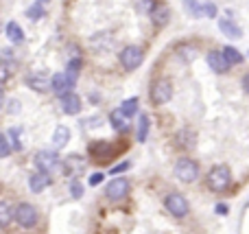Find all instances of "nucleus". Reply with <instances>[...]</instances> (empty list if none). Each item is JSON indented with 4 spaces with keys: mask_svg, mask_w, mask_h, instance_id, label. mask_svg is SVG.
Masks as SVG:
<instances>
[{
    "mask_svg": "<svg viewBox=\"0 0 249 234\" xmlns=\"http://www.w3.org/2000/svg\"><path fill=\"white\" fill-rule=\"evenodd\" d=\"M206 184L212 193H225L230 186H232V171H230L228 164H216L210 169L206 178Z\"/></svg>",
    "mask_w": 249,
    "mask_h": 234,
    "instance_id": "f257e3e1",
    "label": "nucleus"
},
{
    "mask_svg": "<svg viewBox=\"0 0 249 234\" xmlns=\"http://www.w3.org/2000/svg\"><path fill=\"white\" fill-rule=\"evenodd\" d=\"M173 173H175V178L179 182L193 184L199 178V164L195 160H190V158H179L175 162V166H173Z\"/></svg>",
    "mask_w": 249,
    "mask_h": 234,
    "instance_id": "f03ea898",
    "label": "nucleus"
},
{
    "mask_svg": "<svg viewBox=\"0 0 249 234\" xmlns=\"http://www.w3.org/2000/svg\"><path fill=\"white\" fill-rule=\"evenodd\" d=\"M118 59H121V66L127 70V72H133V70H138L142 66V61H144V51H142L140 46L129 44V46H124L121 51Z\"/></svg>",
    "mask_w": 249,
    "mask_h": 234,
    "instance_id": "7ed1b4c3",
    "label": "nucleus"
},
{
    "mask_svg": "<svg viewBox=\"0 0 249 234\" xmlns=\"http://www.w3.org/2000/svg\"><path fill=\"white\" fill-rule=\"evenodd\" d=\"M13 219H16L22 228H33V226H37V221H39V213L33 204L22 201V204H18L16 208H13Z\"/></svg>",
    "mask_w": 249,
    "mask_h": 234,
    "instance_id": "20e7f679",
    "label": "nucleus"
},
{
    "mask_svg": "<svg viewBox=\"0 0 249 234\" xmlns=\"http://www.w3.org/2000/svg\"><path fill=\"white\" fill-rule=\"evenodd\" d=\"M173 99V83L168 79H155L151 83V103L164 105Z\"/></svg>",
    "mask_w": 249,
    "mask_h": 234,
    "instance_id": "39448f33",
    "label": "nucleus"
},
{
    "mask_svg": "<svg viewBox=\"0 0 249 234\" xmlns=\"http://www.w3.org/2000/svg\"><path fill=\"white\" fill-rule=\"evenodd\" d=\"M164 206H166V210L173 215V217L181 219L186 217V215L190 213V204L188 199H186L184 195H179V193H171V195L164 199Z\"/></svg>",
    "mask_w": 249,
    "mask_h": 234,
    "instance_id": "423d86ee",
    "label": "nucleus"
},
{
    "mask_svg": "<svg viewBox=\"0 0 249 234\" xmlns=\"http://www.w3.org/2000/svg\"><path fill=\"white\" fill-rule=\"evenodd\" d=\"M129 188H131V184H129L127 178H114L105 188V197L109 201H121L129 195Z\"/></svg>",
    "mask_w": 249,
    "mask_h": 234,
    "instance_id": "0eeeda50",
    "label": "nucleus"
},
{
    "mask_svg": "<svg viewBox=\"0 0 249 234\" xmlns=\"http://www.w3.org/2000/svg\"><path fill=\"white\" fill-rule=\"evenodd\" d=\"M35 164H37V169L42 171V173H48V175H51L53 171L59 166V156H57L55 151L42 149V151L35 153Z\"/></svg>",
    "mask_w": 249,
    "mask_h": 234,
    "instance_id": "6e6552de",
    "label": "nucleus"
},
{
    "mask_svg": "<svg viewBox=\"0 0 249 234\" xmlns=\"http://www.w3.org/2000/svg\"><path fill=\"white\" fill-rule=\"evenodd\" d=\"M186 11L193 18H216V4L214 2H197V0H184Z\"/></svg>",
    "mask_w": 249,
    "mask_h": 234,
    "instance_id": "1a4fd4ad",
    "label": "nucleus"
},
{
    "mask_svg": "<svg viewBox=\"0 0 249 234\" xmlns=\"http://www.w3.org/2000/svg\"><path fill=\"white\" fill-rule=\"evenodd\" d=\"M72 88H74V81H70L66 72H55L51 77V92H55L57 96L68 94Z\"/></svg>",
    "mask_w": 249,
    "mask_h": 234,
    "instance_id": "9d476101",
    "label": "nucleus"
},
{
    "mask_svg": "<svg viewBox=\"0 0 249 234\" xmlns=\"http://www.w3.org/2000/svg\"><path fill=\"white\" fill-rule=\"evenodd\" d=\"M90 153H92V158H94L96 162H105V160H109V158L114 156V149H112V144H109L107 140H96V143L90 144Z\"/></svg>",
    "mask_w": 249,
    "mask_h": 234,
    "instance_id": "9b49d317",
    "label": "nucleus"
},
{
    "mask_svg": "<svg viewBox=\"0 0 249 234\" xmlns=\"http://www.w3.org/2000/svg\"><path fill=\"white\" fill-rule=\"evenodd\" d=\"M61 109H64V114H68V116H77V114L81 112V99H79L74 92H68V94L61 96Z\"/></svg>",
    "mask_w": 249,
    "mask_h": 234,
    "instance_id": "f8f14e48",
    "label": "nucleus"
},
{
    "mask_svg": "<svg viewBox=\"0 0 249 234\" xmlns=\"http://www.w3.org/2000/svg\"><path fill=\"white\" fill-rule=\"evenodd\" d=\"M206 59H208V66H210L214 72L225 74V72L230 70V64L225 61V57H223V53H221V51H210Z\"/></svg>",
    "mask_w": 249,
    "mask_h": 234,
    "instance_id": "ddd939ff",
    "label": "nucleus"
},
{
    "mask_svg": "<svg viewBox=\"0 0 249 234\" xmlns=\"http://www.w3.org/2000/svg\"><path fill=\"white\" fill-rule=\"evenodd\" d=\"M26 86L37 90V92H48L51 90V77L44 72H33L26 77Z\"/></svg>",
    "mask_w": 249,
    "mask_h": 234,
    "instance_id": "4468645a",
    "label": "nucleus"
},
{
    "mask_svg": "<svg viewBox=\"0 0 249 234\" xmlns=\"http://www.w3.org/2000/svg\"><path fill=\"white\" fill-rule=\"evenodd\" d=\"M219 29H221V33H223L225 37H230V39H241L243 37V29L234 20H230V18H221Z\"/></svg>",
    "mask_w": 249,
    "mask_h": 234,
    "instance_id": "2eb2a0df",
    "label": "nucleus"
},
{
    "mask_svg": "<svg viewBox=\"0 0 249 234\" xmlns=\"http://www.w3.org/2000/svg\"><path fill=\"white\" fill-rule=\"evenodd\" d=\"M48 186H51V175H48V173H42V171H37V173H31L29 188L33 193H42V191H46Z\"/></svg>",
    "mask_w": 249,
    "mask_h": 234,
    "instance_id": "dca6fc26",
    "label": "nucleus"
},
{
    "mask_svg": "<svg viewBox=\"0 0 249 234\" xmlns=\"http://www.w3.org/2000/svg\"><path fill=\"white\" fill-rule=\"evenodd\" d=\"M70 140V129L66 125H57L55 134H53V147L55 149H64Z\"/></svg>",
    "mask_w": 249,
    "mask_h": 234,
    "instance_id": "f3484780",
    "label": "nucleus"
},
{
    "mask_svg": "<svg viewBox=\"0 0 249 234\" xmlns=\"http://www.w3.org/2000/svg\"><path fill=\"white\" fill-rule=\"evenodd\" d=\"M197 46L195 44H181V46H177V59L181 61V64H190V61L197 57Z\"/></svg>",
    "mask_w": 249,
    "mask_h": 234,
    "instance_id": "a211bd4d",
    "label": "nucleus"
},
{
    "mask_svg": "<svg viewBox=\"0 0 249 234\" xmlns=\"http://www.w3.org/2000/svg\"><path fill=\"white\" fill-rule=\"evenodd\" d=\"M149 129H151V121H149V116H146V114H140V116H138V129H136V138H138V143H146Z\"/></svg>",
    "mask_w": 249,
    "mask_h": 234,
    "instance_id": "6ab92c4d",
    "label": "nucleus"
},
{
    "mask_svg": "<svg viewBox=\"0 0 249 234\" xmlns=\"http://www.w3.org/2000/svg\"><path fill=\"white\" fill-rule=\"evenodd\" d=\"M138 108H140V101H138V96H131V99H127V101H123L121 103V114L124 118H131V116H136L138 114Z\"/></svg>",
    "mask_w": 249,
    "mask_h": 234,
    "instance_id": "aec40b11",
    "label": "nucleus"
},
{
    "mask_svg": "<svg viewBox=\"0 0 249 234\" xmlns=\"http://www.w3.org/2000/svg\"><path fill=\"white\" fill-rule=\"evenodd\" d=\"M223 57H225V61H228L230 66H238V64H243L245 61V57L241 55V51L238 48H234V46H223Z\"/></svg>",
    "mask_w": 249,
    "mask_h": 234,
    "instance_id": "412c9836",
    "label": "nucleus"
},
{
    "mask_svg": "<svg viewBox=\"0 0 249 234\" xmlns=\"http://www.w3.org/2000/svg\"><path fill=\"white\" fill-rule=\"evenodd\" d=\"M7 37H9V42H13V44L24 42V31H22V26L18 24V22H9L7 24Z\"/></svg>",
    "mask_w": 249,
    "mask_h": 234,
    "instance_id": "4be33fe9",
    "label": "nucleus"
},
{
    "mask_svg": "<svg viewBox=\"0 0 249 234\" xmlns=\"http://www.w3.org/2000/svg\"><path fill=\"white\" fill-rule=\"evenodd\" d=\"M109 123H112V127L116 131H127L129 129V118L123 116L121 109H114V112L109 114Z\"/></svg>",
    "mask_w": 249,
    "mask_h": 234,
    "instance_id": "5701e85b",
    "label": "nucleus"
},
{
    "mask_svg": "<svg viewBox=\"0 0 249 234\" xmlns=\"http://www.w3.org/2000/svg\"><path fill=\"white\" fill-rule=\"evenodd\" d=\"M151 20H153L155 26H166V22H168V9L164 7V4H158V7L153 9V13H151Z\"/></svg>",
    "mask_w": 249,
    "mask_h": 234,
    "instance_id": "b1692460",
    "label": "nucleus"
},
{
    "mask_svg": "<svg viewBox=\"0 0 249 234\" xmlns=\"http://www.w3.org/2000/svg\"><path fill=\"white\" fill-rule=\"evenodd\" d=\"M83 169H86V162H83V158H79V156H70L68 160H66V171H68L70 175L81 173Z\"/></svg>",
    "mask_w": 249,
    "mask_h": 234,
    "instance_id": "393cba45",
    "label": "nucleus"
},
{
    "mask_svg": "<svg viewBox=\"0 0 249 234\" xmlns=\"http://www.w3.org/2000/svg\"><path fill=\"white\" fill-rule=\"evenodd\" d=\"M79 70H81V57H72V59L68 61V68H66V74H68V79L70 81H74L77 83V79H79Z\"/></svg>",
    "mask_w": 249,
    "mask_h": 234,
    "instance_id": "a878e982",
    "label": "nucleus"
},
{
    "mask_svg": "<svg viewBox=\"0 0 249 234\" xmlns=\"http://www.w3.org/2000/svg\"><path fill=\"white\" fill-rule=\"evenodd\" d=\"M16 70V64L11 59H0V86L11 79V72Z\"/></svg>",
    "mask_w": 249,
    "mask_h": 234,
    "instance_id": "bb28decb",
    "label": "nucleus"
},
{
    "mask_svg": "<svg viewBox=\"0 0 249 234\" xmlns=\"http://www.w3.org/2000/svg\"><path fill=\"white\" fill-rule=\"evenodd\" d=\"M13 219V208L7 201H0V228H7Z\"/></svg>",
    "mask_w": 249,
    "mask_h": 234,
    "instance_id": "cd10ccee",
    "label": "nucleus"
},
{
    "mask_svg": "<svg viewBox=\"0 0 249 234\" xmlns=\"http://www.w3.org/2000/svg\"><path fill=\"white\" fill-rule=\"evenodd\" d=\"M155 7H158V2H155V0H136V9L140 13H144V16H151Z\"/></svg>",
    "mask_w": 249,
    "mask_h": 234,
    "instance_id": "c85d7f7f",
    "label": "nucleus"
},
{
    "mask_svg": "<svg viewBox=\"0 0 249 234\" xmlns=\"http://www.w3.org/2000/svg\"><path fill=\"white\" fill-rule=\"evenodd\" d=\"M26 16H29L31 20H39V18L44 16V7H42V2H35L31 9H26Z\"/></svg>",
    "mask_w": 249,
    "mask_h": 234,
    "instance_id": "c756f323",
    "label": "nucleus"
},
{
    "mask_svg": "<svg viewBox=\"0 0 249 234\" xmlns=\"http://www.w3.org/2000/svg\"><path fill=\"white\" fill-rule=\"evenodd\" d=\"M9 153H11V143L4 134H0V158H9Z\"/></svg>",
    "mask_w": 249,
    "mask_h": 234,
    "instance_id": "7c9ffc66",
    "label": "nucleus"
},
{
    "mask_svg": "<svg viewBox=\"0 0 249 234\" xmlns=\"http://www.w3.org/2000/svg\"><path fill=\"white\" fill-rule=\"evenodd\" d=\"M70 193H72L74 199H79V197L83 195V186L79 184V180H72V182H70Z\"/></svg>",
    "mask_w": 249,
    "mask_h": 234,
    "instance_id": "2f4dec72",
    "label": "nucleus"
},
{
    "mask_svg": "<svg viewBox=\"0 0 249 234\" xmlns=\"http://www.w3.org/2000/svg\"><path fill=\"white\" fill-rule=\"evenodd\" d=\"M129 166H131V162H129V160H124V162H121V164L112 166V169H109V173H112V175H118V173H123V171H127Z\"/></svg>",
    "mask_w": 249,
    "mask_h": 234,
    "instance_id": "473e14b6",
    "label": "nucleus"
},
{
    "mask_svg": "<svg viewBox=\"0 0 249 234\" xmlns=\"http://www.w3.org/2000/svg\"><path fill=\"white\" fill-rule=\"evenodd\" d=\"M103 178H105L103 173H92L90 180H88V184H90V186H99V184L103 182Z\"/></svg>",
    "mask_w": 249,
    "mask_h": 234,
    "instance_id": "72a5a7b5",
    "label": "nucleus"
},
{
    "mask_svg": "<svg viewBox=\"0 0 249 234\" xmlns=\"http://www.w3.org/2000/svg\"><path fill=\"white\" fill-rule=\"evenodd\" d=\"M214 213H216V215H221V217H225V215L230 213L228 204H216V206H214Z\"/></svg>",
    "mask_w": 249,
    "mask_h": 234,
    "instance_id": "f704fd0d",
    "label": "nucleus"
},
{
    "mask_svg": "<svg viewBox=\"0 0 249 234\" xmlns=\"http://www.w3.org/2000/svg\"><path fill=\"white\" fill-rule=\"evenodd\" d=\"M16 112H20V103L11 101V103H9V114H16Z\"/></svg>",
    "mask_w": 249,
    "mask_h": 234,
    "instance_id": "c9c22d12",
    "label": "nucleus"
},
{
    "mask_svg": "<svg viewBox=\"0 0 249 234\" xmlns=\"http://www.w3.org/2000/svg\"><path fill=\"white\" fill-rule=\"evenodd\" d=\"M243 90H245L247 94H249V72L245 74V77H243Z\"/></svg>",
    "mask_w": 249,
    "mask_h": 234,
    "instance_id": "e433bc0d",
    "label": "nucleus"
},
{
    "mask_svg": "<svg viewBox=\"0 0 249 234\" xmlns=\"http://www.w3.org/2000/svg\"><path fill=\"white\" fill-rule=\"evenodd\" d=\"M2 103H4V94H2V90H0V108H2Z\"/></svg>",
    "mask_w": 249,
    "mask_h": 234,
    "instance_id": "4c0bfd02",
    "label": "nucleus"
}]
</instances>
